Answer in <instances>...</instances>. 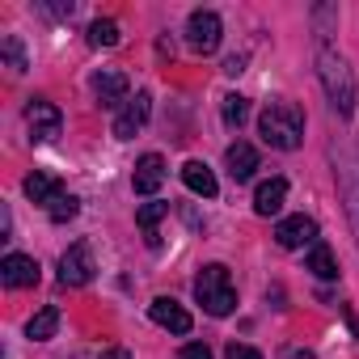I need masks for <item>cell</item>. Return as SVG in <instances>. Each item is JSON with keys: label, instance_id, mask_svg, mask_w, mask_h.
Returning a JSON list of instances; mask_svg holds the SVG:
<instances>
[{"label": "cell", "instance_id": "cell-1", "mask_svg": "<svg viewBox=\"0 0 359 359\" xmlns=\"http://www.w3.org/2000/svg\"><path fill=\"white\" fill-rule=\"evenodd\" d=\"M317 76H321V89H325V97H330V106L342 114V118H351L355 114V72L346 68V60L334 51V47H317Z\"/></svg>", "mask_w": 359, "mask_h": 359}, {"label": "cell", "instance_id": "cell-2", "mask_svg": "<svg viewBox=\"0 0 359 359\" xmlns=\"http://www.w3.org/2000/svg\"><path fill=\"white\" fill-rule=\"evenodd\" d=\"M258 131H262V140L271 148L292 152V148L304 144V114H300L296 102H271L262 110V118H258Z\"/></svg>", "mask_w": 359, "mask_h": 359}, {"label": "cell", "instance_id": "cell-3", "mask_svg": "<svg viewBox=\"0 0 359 359\" xmlns=\"http://www.w3.org/2000/svg\"><path fill=\"white\" fill-rule=\"evenodd\" d=\"M195 300L203 304V313H212V317H229V313L237 309V287H233L229 266H220V262L203 266L199 279H195Z\"/></svg>", "mask_w": 359, "mask_h": 359}, {"label": "cell", "instance_id": "cell-4", "mask_svg": "<svg viewBox=\"0 0 359 359\" xmlns=\"http://www.w3.org/2000/svg\"><path fill=\"white\" fill-rule=\"evenodd\" d=\"M220 39H224L220 18H216V13H208V9H195V13H191V22H187V43H191V51L212 55V51L220 47Z\"/></svg>", "mask_w": 359, "mask_h": 359}, {"label": "cell", "instance_id": "cell-5", "mask_svg": "<svg viewBox=\"0 0 359 359\" xmlns=\"http://www.w3.org/2000/svg\"><path fill=\"white\" fill-rule=\"evenodd\" d=\"M26 127H30V140H34V144H47V140L60 135L64 114H60V106H51L47 97H34V102L26 106Z\"/></svg>", "mask_w": 359, "mask_h": 359}, {"label": "cell", "instance_id": "cell-6", "mask_svg": "<svg viewBox=\"0 0 359 359\" xmlns=\"http://www.w3.org/2000/svg\"><path fill=\"white\" fill-rule=\"evenodd\" d=\"M93 250L85 245V241H76V245H68V254L60 258V283L64 287H85L89 279H93Z\"/></svg>", "mask_w": 359, "mask_h": 359}, {"label": "cell", "instance_id": "cell-7", "mask_svg": "<svg viewBox=\"0 0 359 359\" xmlns=\"http://www.w3.org/2000/svg\"><path fill=\"white\" fill-rule=\"evenodd\" d=\"M127 89H131L127 72H118V68H102V72H93V97H97L106 110L123 106V102H127Z\"/></svg>", "mask_w": 359, "mask_h": 359}, {"label": "cell", "instance_id": "cell-8", "mask_svg": "<svg viewBox=\"0 0 359 359\" xmlns=\"http://www.w3.org/2000/svg\"><path fill=\"white\" fill-rule=\"evenodd\" d=\"M275 241H279L283 250H304V245H317V220H313V216H287V220H279Z\"/></svg>", "mask_w": 359, "mask_h": 359}, {"label": "cell", "instance_id": "cell-9", "mask_svg": "<svg viewBox=\"0 0 359 359\" xmlns=\"http://www.w3.org/2000/svg\"><path fill=\"white\" fill-rule=\"evenodd\" d=\"M148 317L161 325V330H169V334H191V313L177 304V300H169V296H156L152 304H148Z\"/></svg>", "mask_w": 359, "mask_h": 359}, {"label": "cell", "instance_id": "cell-10", "mask_svg": "<svg viewBox=\"0 0 359 359\" xmlns=\"http://www.w3.org/2000/svg\"><path fill=\"white\" fill-rule=\"evenodd\" d=\"M161 182H165V161H161V152H144L140 161H135V173H131V187H135V195H156L161 191Z\"/></svg>", "mask_w": 359, "mask_h": 359}, {"label": "cell", "instance_id": "cell-11", "mask_svg": "<svg viewBox=\"0 0 359 359\" xmlns=\"http://www.w3.org/2000/svg\"><path fill=\"white\" fill-rule=\"evenodd\" d=\"M148 114H152V93H135V102H127L123 110H118V118H114V135L118 140H131L144 123H148Z\"/></svg>", "mask_w": 359, "mask_h": 359}, {"label": "cell", "instance_id": "cell-12", "mask_svg": "<svg viewBox=\"0 0 359 359\" xmlns=\"http://www.w3.org/2000/svg\"><path fill=\"white\" fill-rule=\"evenodd\" d=\"M0 283L5 287H34L39 283V262L30 254H9L0 262Z\"/></svg>", "mask_w": 359, "mask_h": 359}, {"label": "cell", "instance_id": "cell-13", "mask_svg": "<svg viewBox=\"0 0 359 359\" xmlns=\"http://www.w3.org/2000/svg\"><path fill=\"white\" fill-rule=\"evenodd\" d=\"M182 182H187V191L199 195V199H216V195H220L216 173H212L203 161H187V165H182Z\"/></svg>", "mask_w": 359, "mask_h": 359}, {"label": "cell", "instance_id": "cell-14", "mask_svg": "<svg viewBox=\"0 0 359 359\" xmlns=\"http://www.w3.org/2000/svg\"><path fill=\"white\" fill-rule=\"evenodd\" d=\"M224 165H229V173H233V182H250L254 169H258V152H254V144H245V140L229 144Z\"/></svg>", "mask_w": 359, "mask_h": 359}, {"label": "cell", "instance_id": "cell-15", "mask_svg": "<svg viewBox=\"0 0 359 359\" xmlns=\"http://www.w3.org/2000/svg\"><path fill=\"white\" fill-rule=\"evenodd\" d=\"M283 199H287V177H271V182H262L254 191V212L258 216H275L283 208Z\"/></svg>", "mask_w": 359, "mask_h": 359}, {"label": "cell", "instance_id": "cell-16", "mask_svg": "<svg viewBox=\"0 0 359 359\" xmlns=\"http://www.w3.org/2000/svg\"><path fill=\"white\" fill-rule=\"evenodd\" d=\"M60 191H64V187H60V177H51V173H43V169H34V173L26 177V195H30L34 203H43V208H47Z\"/></svg>", "mask_w": 359, "mask_h": 359}, {"label": "cell", "instance_id": "cell-17", "mask_svg": "<svg viewBox=\"0 0 359 359\" xmlns=\"http://www.w3.org/2000/svg\"><path fill=\"white\" fill-rule=\"evenodd\" d=\"M55 330H60V309H55V304H47V309H39V313L30 317V325H26V338H34V342H47V338H55Z\"/></svg>", "mask_w": 359, "mask_h": 359}, {"label": "cell", "instance_id": "cell-18", "mask_svg": "<svg viewBox=\"0 0 359 359\" xmlns=\"http://www.w3.org/2000/svg\"><path fill=\"white\" fill-rule=\"evenodd\" d=\"M338 177H342V191H346V208L359 224V148H355V165H338Z\"/></svg>", "mask_w": 359, "mask_h": 359}, {"label": "cell", "instance_id": "cell-19", "mask_svg": "<svg viewBox=\"0 0 359 359\" xmlns=\"http://www.w3.org/2000/svg\"><path fill=\"white\" fill-rule=\"evenodd\" d=\"M309 271H313L317 279H338V262H334V250H330L325 241H317V245L309 250Z\"/></svg>", "mask_w": 359, "mask_h": 359}, {"label": "cell", "instance_id": "cell-20", "mask_svg": "<svg viewBox=\"0 0 359 359\" xmlns=\"http://www.w3.org/2000/svg\"><path fill=\"white\" fill-rule=\"evenodd\" d=\"M169 216V203H144L140 212H135V220H140V229L148 233V245H156V224Z\"/></svg>", "mask_w": 359, "mask_h": 359}, {"label": "cell", "instance_id": "cell-21", "mask_svg": "<svg viewBox=\"0 0 359 359\" xmlns=\"http://www.w3.org/2000/svg\"><path fill=\"white\" fill-rule=\"evenodd\" d=\"M76 212H81V199H76V195H68V191H60V195H55V199L47 203V216H51L55 224H64V220H72Z\"/></svg>", "mask_w": 359, "mask_h": 359}, {"label": "cell", "instance_id": "cell-22", "mask_svg": "<svg viewBox=\"0 0 359 359\" xmlns=\"http://www.w3.org/2000/svg\"><path fill=\"white\" fill-rule=\"evenodd\" d=\"M0 55H5V64H9L13 72H26V47H22L18 34H5V39H0Z\"/></svg>", "mask_w": 359, "mask_h": 359}, {"label": "cell", "instance_id": "cell-23", "mask_svg": "<svg viewBox=\"0 0 359 359\" xmlns=\"http://www.w3.org/2000/svg\"><path fill=\"white\" fill-rule=\"evenodd\" d=\"M114 43H118V26L110 18H97L89 26V47H114Z\"/></svg>", "mask_w": 359, "mask_h": 359}, {"label": "cell", "instance_id": "cell-24", "mask_svg": "<svg viewBox=\"0 0 359 359\" xmlns=\"http://www.w3.org/2000/svg\"><path fill=\"white\" fill-rule=\"evenodd\" d=\"M245 114H250V102H245L241 93L224 97V123H229V127H241V123H245Z\"/></svg>", "mask_w": 359, "mask_h": 359}, {"label": "cell", "instance_id": "cell-25", "mask_svg": "<svg viewBox=\"0 0 359 359\" xmlns=\"http://www.w3.org/2000/svg\"><path fill=\"white\" fill-rule=\"evenodd\" d=\"M224 359H262V351H254V346H245V342H229V355Z\"/></svg>", "mask_w": 359, "mask_h": 359}, {"label": "cell", "instance_id": "cell-26", "mask_svg": "<svg viewBox=\"0 0 359 359\" xmlns=\"http://www.w3.org/2000/svg\"><path fill=\"white\" fill-rule=\"evenodd\" d=\"M177 359H212V351L203 342H191V346H182V355H177Z\"/></svg>", "mask_w": 359, "mask_h": 359}, {"label": "cell", "instance_id": "cell-27", "mask_svg": "<svg viewBox=\"0 0 359 359\" xmlns=\"http://www.w3.org/2000/svg\"><path fill=\"white\" fill-rule=\"evenodd\" d=\"M224 72H229V76L245 72V55H229V60H224Z\"/></svg>", "mask_w": 359, "mask_h": 359}, {"label": "cell", "instance_id": "cell-28", "mask_svg": "<svg viewBox=\"0 0 359 359\" xmlns=\"http://www.w3.org/2000/svg\"><path fill=\"white\" fill-rule=\"evenodd\" d=\"M283 359H317V355H313V351H304V346H296V351H287Z\"/></svg>", "mask_w": 359, "mask_h": 359}, {"label": "cell", "instance_id": "cell-29", "mask_svg": "<svg viewBox=\"0 0 359 359\" xmlns=\"http://www.w3.org/2000/svg\"><path fill=\"white\" fill-rule=\"evenodd\" d=\"M102 359H131L127 351H118V346H110V351H102Z\"/></svg>", "mask_w": 359, "mask_h": 359}]
</instances>
